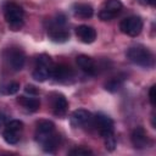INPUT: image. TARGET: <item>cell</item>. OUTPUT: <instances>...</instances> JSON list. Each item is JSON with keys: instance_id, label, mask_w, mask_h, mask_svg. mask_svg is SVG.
<instances>
[{"instance_id": "22", "label": "cell", "mask_w": 156, "mask_h": 156, "mask_svg": "<svg viewBox=\"0 0 156 156\" xmlns=\"http://www.w3.org/2000/svg\"><path fill=\"white\" fill-rule=\"evenodd\" d=\"M2 138H4V140H5L7 144H10V145H15V144H17L18 140H20V136H18L17 132H13V130H10V129H5V130H4Z\"/></svg>"}, {"instance_id": "9", "label": "cell", "mask_w": 156, "mask_h": 156, "mask_svg": "<svg viewBox=\"0 0 156 156\" xmlns=\"http://www.w3.org/2000/svg\"><path fill=\"white\" fill-rule=\"evenodd\" d=\"M50 101H51V107L52 111L56 116L61 117L65 116L68 108V101L66 99V96L61 93H52L50 95Z\"/></svg>"}, {"instance_id": "30", "label": "cell", "mask_w": 156, "mask_h": 156, "mask_svg": "<svg viewBox=\"0 0 156 156\" xmlns=\"http://www.w3.org/2000/svg\"><path fill=\"white\" fill-rule=\"evenodd\" d=\"M141 5H154L155 4V0H138Z\"/></svg>"}, {"instance_id": "14", "label": "cell", "mask_w": 156, "mask_h": 156, "mask_svg": "<svg viewBox=\"0 0 156 156\" xmlns=\"http://www.w3.org/2000/svg\"><path fill=\"white\" fill-rule=\"evenodd\" d=\"M72 11H73V15H74L76 17L83 18V20L90 18V17L94 15V9L91 7V5L85 4V2L74 4L73 7H72Z\"/></svg>"}, {"instance_id": "3", "label": "cell", "mask_w": 156, "mask_h": 156, "mask_svg": "<svg viewBox=\"0 0 156 156\" xmlns=\"http://www.w3.org/2000/svg\"><path fill=\"white\" fill-rule=\"evenodd\" d=\"M119 29L129 37H136L143 29V20L139 16H129L121 21Z\"/></svg>"}, {"instance_id": "11", "label": "cell", "mask_w": 156, "mask_h": 156, "mask_svg": "<svg viewBox=\"0 0 156 156\" xmlns=\"http://www.w3.org/2000/svg\"><path fill=\"white\" fill-rule=\"evenodd\" d=\"M130 140H132V144L135 149L138 150H141V149H145L150 145V139H149V135L146 133V130L143 128V127H136L132 134H130Z\"/></svg>"}, {"instance_id": "18", "label": "cell", "mask_w": 156, "mask_h": 156, "mask_svg": "<svg viewBox=\"0 0 156 156\" xmlns=\"http://www.w3.org/2000/svg\"><path fill=\"white\" fill-rule=\"evenodd\" d=\"M51 69L49 67H43V66H35V69L33 71V78L37 82H45L48 78H50Z\"/></svg>"}, {"instance_id": "6", "label": "cell", "mask_w": 156, "mask_h": 156, "mask_svg": "<svg viewBox=\"0 0 156 156\" xmlns=\"http://www.w3.org/2000/svg\"><path fill=\"white\" fill-rule=\"evenodd\" d=\"M48 35L54 43H66L69 39V32L63 28V26L56 24L55 22L50 21V27L48 28Z\"/></svg>"}, {"instance_id": "21", "label": "cell", "mask_w": 156, "mask_h": 156, "mask_svg": "<svg viewBox=\"0 0 156 156\" xmlns=\"http://www.w3.org/2000/svg\"><path fill=\"white\" fill-rule=\"evenodd\" d=\"M35 66H43V67L52 68L54 63H52L51 57H50L48 54H40V55H38L37 58H35Z\"/></svg>"}, {"instance_id": "24", "label": "cell", "mask_w": 156, "mask_h": 156, "mask_svg": "<svg viewBox=\"0 0 156 156\" xmlns=\"http://www.w3.org/2000/svg\"><path fill=\"white\" fill-rule=\"evenodd\" d=\"M68 154H69V155H74V156H82V155H91L93 151H91L90 149L84 147V146H77V147L69 150Z\"/></svg>"}, {"instance_id": "19", "label": "cell", "mask_w": 156, "mask_h": 156, "mask_svg": "<svg viewBox=\"0 0 156 156\" xmlns=\"http://www.w3.org/2000/svg\"><path fill=\"white\" fill-rule=\"evenodd\" d=\"M122 7H123V4H122L121 0H105L104 5H102V9L107 10V11L115 13V15L119 13Z\"/></svg>"}, {"instance_id": "5", "label": "cell", "mask_w": 156, "mask_h": 156, "mask_svg": "<svg viewBox=\"0 0 156 156\" xmlns=\"http://www.w3.org/2000/svg\"><path fill=\"white\" fill-rule=\"evenodd\" d=\"M94 127L98 129L99 134L102 138H107L110 135H113V121L111 117L104 113H96L94 116Z\"/></svg>"}, {"instance_id": "12", "label": "cell", "mask_w": 156, "mask_h": 156, "mask_svg": "<svg viewBox=\"0 0 156 156\" xmlns=\"http://www.w3.org/2000/svg\"><path fill=\"white\" fill-rule=\"evenodd\" d=\"M76 35L84 44H91L96 39V30L91 26L80 24L76 28Z\"/></svg>"}, {"instance_id": "7", "label": "cell", "mask_w": 156, "mask_h": 156, "mask_svg": "<svg viewBox=\"0 0 156 156\" xmlns=\"http://www.w3.org/2000/svg\"><path fill=\"white\" fill-rule=\"evenodd\" d=\"M7 62L13 71H21L26 63V55L18 48H12L7 51Z\"/></svg>"}, {"instance_id": "20", "label": "cell", "mask_w": 156, "mask_h": 156, "mask_svg": "<svg viewBox=\"0 0 156 156\" xmlns=\"http://www.w3.org/2000/svg\"><path fill=\"white\" fill-rule=\"evenodd\" d=\"M20 90V84L17 82H10L0 87V91L5 95H13Z\"/></svg>"}, {"instance_id": "1", "label": "cell", "mask_w": 156, "mask_h": 156, "mask_svg": "<svg viewBox=\"0 0 156 156\" xmlns=\"http://www.w3.org/2000/svg\"><path fill=\"white\" fill-rule=\"evenodd\" d=\"M4 15H5V20L7 22V26L11 30L17 32L23 27V24H24V22H23L24 10L18 4L13 2V1L5 2Z\"/></svg>"}, {"instance_id": "23", "label": "cell", "mask_w": 156, "mask_h": 156, "mask_svg": "<svg viewBox=\"0 0 156 156\" xmlns=\"http://www.w3.org/2000/svg\"><path fill=\"white\" fill-rule=\"evenodd\" d=\"M6 126V129H10V130H13V132H20L23 129V123L22 121L20 119H11V121H7V123L5 124Z\"/></svg>"}, {"instance_id": "16", "label": "cell", "mask_w": 156, "mask_h": 156, "mask_svg": "<svg viewBox=\"0 0 156 156\" xmlns=\"http://www.w3.org/2000/svg\"><path fill=\"white\" fill-rule=\"evenodd\" d=\"M58 143H60V136L56 133H54L41 143V146H43V150L45 152H50L51 154L57 149Z\"/></svg>"}, {"instance_id": "25", "label": "cell", "mask_w": 156, "mask_h": 156, "mask_svg": "<svg viewBox=\"0 0 156 156\" xmlns=\"http://www.w3.org/2000/svg\"><path fill=\"white\" fill-rule=\"evenodd\" d=\"M104 139H105V147H106V150H108V151H113L115 147H116V144H117L115 136H113V135H110V136L104 138Z\"/></svg>"}, {"instance_id": "26", "label": "cell", "mask_w": 156, "mask_h": 156, "mask_svg": "<svg viewBox=\"0 0 156 156\" xmlns=\"http://www.w3.org/2000/svg\"><path fill=\"white\" fill-rule=\"evenodd\" d=\"M115 16H116L115 13H112V12L105 10V9L100 10V12H99V18L101 21H111L112 18H115Z\"/></svg>"}, {"instance_id": "13", "label": "cell", "mask_w": 156, "mask_h": 156, "mask_svg": "<svg viewBox=\"0 0 156 156\" xmlns=\"http://www.w3.org/2000/svg\"><path fill=\"white\" fill-rule=\"evenodd\" d=\"M76 62H77V66L83 72H85L87 74L93 76V74L96 73V63L90 56H88V55H78L77 58H76Z\"/></svg>"}, {"instance_id": "4", "label": "cell", "mask_w": 156, "mask_h": 156, "mask_svg": "<svg viewBox=\"0 0 156 156\" xmlns=\"http://www.w3.org/2000/svg\"><path fill=\"white\" fill-rule=\"evenodd\" d=\"M69 122L73 127L85 128V127H94V116L91 112L84 108L74 110L69 116Z\"/></svg>"}, {"instance_id": "10", "label": "cell", "mask_w": 156, "mask_h": 156, "mask_svg": "<svg viewBox=\"0 0 156 156\" xmlns=\"http://www.w3.org/2000/svg\"><path fill=\"white\" fill-rule=\"evenodd\" d=\"M55 133V124L49 119H41L37 123L35 129V139L38 143H43L46 138Z\"/></svg>"}, {"instance_id": "28", "label": "cell", "mask_w": 156, "mask_h": 156, "mask_svg": "<svg viewBox=\"0 0 156 156\" xmlns=\"http://www.w3.org/2000/svg\"><path fill=\"white\" fill-rule=\"evenodd\" d=\"M24 91H26L27 94H29V95H37V94L39 93V90H38L34 85H32V84H27V85L24 87Z\"/></svg>"}, {"instance_id": "8", "label": "cell", "mask_w": 156, "mask_h": 156, "mask_svg": "<svg viewBox=\"0 0 156 156\" xmlns=\"http://www.w3.org/2000/svg\"><path fill=\"white\" fill-rule=\"evenodd\" d=\"M73 76L74 73L72 68L66 65H56V66L54 65L51 69V74H50V77L54 78V80L60 82V83H68V80H71Z\"/></svg>"}, {"instance_id": "2", "label": "cell", "mask_w": 156, "mask_h": 156, "mask_svg": "<svg viewBox=\"0 0 156 156\" xmlns=\"http://www.w3.org/2000/svg\"><path fill=\"white\" fill-rule=\"evenodd\" d=\"M127 58L133 62L134 65L141 66V67H152L154 66V55L152 52L144 45L136 44L130 46L127 50Z\"/></svg>"}, {"instance_id": "29", "label": "cell", "mask_w": 156, "mask_h": 156, "mask_svg": "<svg viewBox=\"0 0 156 156\" xmlns=\"http://www.w3.org/2000/svg\"><path fill=\"white\" fill-rule=\"evenodd\" d=\"M6 123H7V116L5 113H1L0 112V127L5 126Z\"/></svg>"}, {"instance_id": "17", "label": "cell", "mask_w": 156, "mask_h": 156, "mask_svg": "<svg viewBox=\"0 0 156 156\" xmlns=\"http://www.w3.org/2000/svg\"><path fill=\"white\" fill-rule=\"evenodd\" d=\"M126 80V77L124 76H117V77H113L111 78L110 80H107L105 83V89L110 93H116L117 90H119L123 85Z\"/></svg>"}, {"instance_id": "27", "label": "cell", "mask_w": 156, "mask_h": 156, "mask_svg": "<svg viewBox=\"0 0 156 156\" xmlns=\"http://www.w3.org/2000/svg\"><path fill=\"white\" fill-rule=\"evenodd\" d=\"M155 98H156V85H151L149 90V101L152 106H155Z\"/></svg>"}, {"instance_id": "15", "label": "cell", "mask_w": 156, "mask_h": 156, "mask_svg": "<svg viewBox=\"0 0 156 156\" xmlns=\"http://www.w3.org/2000/svg\"><path fill=\"white\" fill-rule=\"evenodd\" d=\"M17 102L23 106L27 111L29 112H35L40 107V101L37 98H30V96H20L17 99Z\"/></svg>"}]
</instances>
